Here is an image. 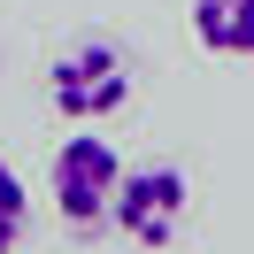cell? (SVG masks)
Segmentation results:
<instances>
[{
    "instance_id": "obj_2",
    "label": "cell",
    "mask_w": 254,
    "mask_h": 254,
    "mask_svg": "<svg viewBox=\"0 0 254 254\" xmlns=\"http://www.w3.org/2000/svg\"><path fill=\"white\" fill-rule=\"evenodd\" d=\"M185 208H192V185L177 162H146V170H124L116 185V231L139 239V247H170L185 231Z\"/></svg>"
},
{
    "instance_id": "obj_3",
    "label": "cell",
    "mask_w": 254,
    "mask_h": 254,
    "mask_svg": "<svg viewBox=\"0 0 254 254\" xmlns=\"http://www.w3.org/2000/svg\"><path fill=\"white\" fill-rule=\"evenodd\" d=\"M116 185H124V162L108 139H62L54 146V200L77 231L116 223Z\"/></svg>"
},
{
    "instance_id": "obj_1",
    "label": "cell",
    "mask_w": 254,
    "mask_h": 254,
    "mask_svg": "<svg viewBox=\"0 0 254 254\" xmlns=\"http://www.w3.org/2000/svg\"><path fill=\"white\" fill-rule=\"evenodd\" d=\"M47 100L69 116V124H100V116H116L131 100V62L124 47H108V39H77V47L54 54L47 69Z\"/></svg>"
},
{
    "instance_id": "obj_5",
    "label": "cell",
    "mask_w": 254,
    "mask_h": 254,
    "mask_svg": "<svg viewBox=\"0 0 254 254\" xmlns=\"http://www.w3.org/2000/svg\"><path fill=\"white\" fill-rule=\"evenodd\" d=\"M23 223H31V192H23V177L0 162V254H16Z\"/></svg>"
},
{
    "instance_id": "obj_4",
    "label": "cell",
    "mask_w": 254,
    "mask_h": 254,
    "mask_svg": "<svg viewBox=\"0 0 254 254\" xmlns=\"http://www.w3.org/2000/svg\"><path fill=\"white\" fill-rule=\"evenodd\" d=\"M192 39H200L208 54L247 62L254 54V0H192Z\"/></svg>"
}]
</instances>
